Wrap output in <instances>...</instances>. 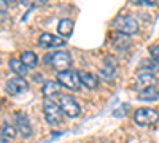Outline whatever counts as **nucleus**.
<instances>
[{
  "label": "nucleus",
  "instance_id": "obj_1",
  "mask_svg": "<svg viewBox=\"0 0 159 143\" xmlns=\"http://www.w3.org/2000/svg\"><path fill=\"white\" fill-rule=\"evenodd\" d=\"M59 107L62 110V113L65 116H69V118L75 119L80 116V113H81V107H80V103L76 102L75 97L72 96H67V94H64V96H59Z\"/></svg>",
  "mask_w": 159,
  "mask_h": 143
},
{
  "label": "nucleus",
  "instance_id": "obj_2",
  "mask_svg": "<svg viewBox=\"0 0 159 143\" xmlns=\"http://www.w3.org/2000/svg\"><path fill=\"white\" fill-rule=\"evenodd\" d=\"M43 113H45L46 121H48L51 126H59V124H62V116H64V113H62V110H61V107H59V103L52 102L51 99L45 100V103H43Z\"/></svg>",
  "mask_w": 159,
  "mask_h": 143
},
{
  "label": "nucleus",
  "instance_id": "obj_3",
  "mask_svg": "<svg viewBox=\"0 0 159 143\" xmlns=\"http://www.w3.org/2000/svg\"><path fill=\"white\" fill-rule=\"evenodd\" d=\"M134 121L135 124L145 127V126H151L159 121V113L153 108H139L134 113Z\"/></svg>",
  "mask_w": 159,
  "mask_h": 143
},
{
  "label": "nucleus",
  "instance_id": "obj_4",
  "mask_svg": "<svg viewBox=\"0 0 159 143\" xmlns=\"http://www.w3.org/2000/svg\"><path fill=\"white\" fill-rule=\"evenodd\" d=\"M57 83L61 86H64L65 89H69V91H80V86H81L78 73H75L72 70L59 72L57 73Z\"/></svg>",
  "mask_w": 159,
  "mask_h": 143
},
{
  "label": "nucleus",
  "instance_id": "obj_5",
  "mask_svg": "<svg viewBox=\"0 0 159 143\" xmlns=\"http://www.w3.org/2000/svg\"><path fill=\"white\" fill-rule=\"evenodd\" d=\"M115 29L124 35H134L139 32V22L130 16H119L115 21Z\"/></svg>",
  "mask_w": 159,
  "mask_h": 143
},
{
  "label": "nucleus",
  "instance_id": "obj_6",
  "mask_svg": "<svg viewBox=\"0 0 159 143\" xmlns=\"http://www.w3.org/2000/svg\"><path fill=\"white\" fill-rule=\"evenodd\" d=\"M51 65L54 70L57 72H65L70 70L72 67V56L67 51H59V53H54L51 56Z\"/></svg>",
  "mask_w": 159,
  "mask_h": 143
},
{
  "label": "nucleus",
  "instance_id": "obj_7",
  "mask_svg": "<svg viewBox=\"0 0 159 143\" xmlns=\"http://www.w3.org/2000/svg\"><path fill=\"white\" fill-rule=\"evenodd\" d=\"M29 89V83L24 80L22 76H16V78H11V80L7 81L5 84V91L10 96H19L22 92Z\"/></svg>",
  "mask_w": 159,
  "mask_h": 143
},
{
  "label": "nucleus",
  "instance_id": "obj_8",
  "mask_svg": "<svg viewBox=\"0 0 159 143\" xmlns=\"http://www.w3.org/2000/svg\"><path fill=\"white\" fill-rule=\"evenodd\" d=\"M15 121H16V127H18L19 134L24 138H29L32 135V124H30L29 118L22 111H16L15 113Z\"/></svg>",
  "mask_w": 159,
  "mask_h": 143
},
{
  "label": "nucleus",
  "instance_id": "obj_9",
  "mask_svg": "<svg viewBox=\"0 0 159 143\" xmlns=\"http://www.w3.org/2000/svg\"><path fill=\"white\" fill-rule=\"evenodd\" d=\"M157 83V78L151 73V72H142L139 73L137 76V81H135V87L139 91H143V89H148L151 86H156Z\"/></svg>",
  "mask_w": 159,
  "mask_h": 143
},
{
  "label": "nucleus",
  "instance_id": "obj_10",
  "mask_svg": "<svg viewBox=\"0 0 159 143\" xmlns=\"http://www.w3.org/2000/svg\"><path fill=\"white\" fill-rule=\"evenodd\" d=\"M38 45L43 46V48H57L65 45V42L62 38L56 37V35H51V34H42L38 37Z\"/></svg>",
  "mask_w": 159,
  "mask_h": 143
},
{
  "label": "nucleus",
  "instance_id": "obj_11",
  "mask_svg": "<svg viewBox=\"0 0 159 143\" xmlns=\"http://www.w3.org/2000/svg\"><path fill=\"white\" fill-rule=\"evenodd\" d=\"M80 76V81H81V84L88 89H97L99 86V78L94 75V73H89V72H80L78 73Z\"/></svg>",
  "mask_w": 159,
  "mask_h": 143
},
{
  "label": "nucleus",
  "instance_id": "obj_12",
  "mask_svg": "<svg viewBox=\"0 0 159 143\" xmlns=\"http://www.w3.org/2000/svg\"><path fill=\"white\" fill-rule=\"evenodd\" d=\"M159 99V89L156 86H151L148 89H143L139 92V100L142 102H154Z\"/></svg>",
  "mask_w": 159,
  "mask_h": 143
},
{
  "label": "nucleus",
  "instance_id": "obj_13",
  "mask_svg": "<svg viewBox=\"0 0 159 143\" xmlns=\"http://www.w3.org/2000/svg\"><path fill=\"white\" fill-rule=\"evenodd\" d=\"M110 60L111 62H108V59L105 60V64H103V67L100 69V75L105 78V80H113L115 78V73H116V64H115V59L113 57H110Z\"/></svg>",
  "mask_w": 159,
  "mask_h": 143
},
{
  "label": "nucleus",
  "instance_id": "obj_14",
  "mask_svg": "<svg viewBox=\"0 0 159 143\" xmlns=\"http://www.w3.org/2000/svg\"><path fill=\"white\" fill-rule=\"evenodd\" d=\"M59 91H61V84L57 81H46L43 84V89H42V92L45 97H52V96H57L59 94Z\"/></svg>",
  "mask_w": 159,
  "mask_h": 143
},
{
  "label": "nucleus",
  "instance_id": "obj_15",
  "mask_svg": "<svg viewBox=\"0 0 159 143\" xmlns=\"http://www.w3.org/2000/svg\"><path fill=\"white\" fill-rule=\"evenodd\" d=\"M21 62L27 69H35L38 65V57H37L35 53H32V51H24L22 56H21Z\"/></svg>",
  "mask_w": 159,
  "mask_h": 143
},
{
  "label": "nucleus",
  "instance_id": "obj_16",
  "mask_svg": "<svg viewBox=\"0 0 159 143\" xmlns=\"http://www.w3.org/2000/svg\"><path fill=\"white\" fill-rule=\"evenodd\" d=\"M72 30H73V21L72 19H61L59 21V24H57V32H59V35H62V37H69V35H72Z\"/></svg>",
  "mask_w": 159,
  "mask_h": 143
},
{
  "label": "nucleus",
  "instance_id": "obj_17",
  "mask_svg": "<svg viewBox=\"0 0 159 143\" xmlns=\"http://www.w3.org/2000/svg\"><path fill=\"white\" fill-rule=\"evenodd\" d=\"M10 69L15 72L18 76H22V78H24L25 73H27V67H25L22 62L16 60V59H11V60H10Z\"/></svg>",
  "mask_w": 159,
  "mask_h": 143
},
{
  "label": "nucleus",
  "instance_id": "obj_18",
  "mask_svg": "<svg viewBox=\"0 0 159 143\" xmlns=\"http://www.w3.org/2000/svg\"><path fill=\"white\" fill-rule=\"evenodd\" d=\"M113 46L116 48V49H126V48H129L130 46V40L127 37H124V35H119V37H116L115 40H113Z\"/></svg>",
  "mask_w": 159,
  "mask_h": 143
},
{
  "label": "nucleus",
  "instance_id": "obj_19",
  "mask_svg": "<svg viewBox=\"0 0 159 143\" xmlns=\"http://www.w3.org/2000/svg\"><path fill=\"white\" fill-rule=\"evenodd\" d=\"M21 3L29 7V8H34V7H42L46 3V0H21Z\"/></svg>",
  "mask_w": 159,
  "mask_h": 143
},
{
  "label": "nucleus",
  "instance_id": "obj_20",
  "mask_svg": "<svg viewBox=\"0 0 159 143\" xmlns=\"http://www.w3.org/2000/svg\"><path fill=\"white\" fill-rule=\"evenodd\" d=\"M150 54H151V59L154 62V65H159V45L150 48Z\"/></svg>",
  "mask_w": 159,
  "mask_h": 143
},
{
  "label": "nucleus",
  "instance_id": "obj_21",
  "mask_svg": "<svg viewBox=\"0 0 159 143\" xmlns=\"http://www.w3.org/2000/svg\"><path fill=\"white\" fill-rule=\"evenodd\" d=\"M2 132H3L8 138H15V137H16V131H15V127L10 126V124H5V126H3Z\"/></svg>",
  "mask_w": 159,
  "mask_h": 143
},
{
  "label": "nucleus",
  "instance_id": "obj_22",
  "mask_svg": "<svg viewBox=\"0 0 159 143\" xmlns=\"http://www.w3.org/2000/svg\"><path fill=\"white\" fill-rule=\"evenodd\" d=\"M140 69H147V72H151V70L154 69V65H153V64H150V60H142ZM151 73H153V72H151Z\"/></svg>",
  "mask_w": 159,
  "mask_h": 143
},
{
  "label": "nucleus",
  "instance_id": "obj_23",
  "mask_svg": "<svg viewBox=\"0 0 159 143\" xmlns=\"http://www.w3.org/2000/svg\"><path fill=\"white\" fill-rule=\"evenodd\" d=\"M0 143H11V138H8L2 131H0Z\"/></svg>",
  "mask_w": 159,
  "mask_h": 143
},
{
  "label": "nucleus",
  "instance_id": "obj_24",
  "mask_svg": "<svg viewBox=\"0 0 159 143\" xmlns=\"http://www.w3.org/2000/svg\"><path fill=\"white\" fill-rule=\"evenodd\" d=\"M7 10H8V5H7V2L5 0H0V13H7Z\"/></svg>",
  "mask_w": 159,
  "mask_h": 143
},
{
  "label": "nucleus",
  "instance_id": "obj_25",
  "mask_svg": "<svg viewBox=\"0 0 159 143\" xmlns=\"http://www.w3.org/2000/svg\"><path fill=\"white\" fill-rule=\"evenodd\" d=\"M142 3H147V5H154V3H157V0H142Z\"/></svg>",
  "mask_w": 159,
  "mask_h": 143
}]
</instances>
